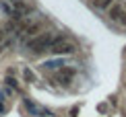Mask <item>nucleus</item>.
<instances>
[{
  "label": "nucleus",
  "mask_w": 126,
  "mask_h": 117,
  "mask_svg": "<svg viewBox=\"0 0 126 117\" xmlns=\"http://www.w3.org/2000/svg\"><path fill=\"white\" fill-rule=\"evenodd\" d=\"M6 84H8V86H10V88H13V90H17V88H19V82H17V80H15V78H13V76H10V74H8V76H6Z\"/></svg>",
  "instance_id": "6e6552de"
},
{
  "label": "nucleus",
  "mask_w": 126,
  "mask_h": 117,
  "mask_svg": "<svg viewBox=\"0 0 126 117\" xmlns=\"http://www.w3.org/2000/svg\"><path fill=\"white\" fill-rule=\"evenodd\" d=\"M62 39H66V37L56 35V33H39V35L31 37V39H27V47L31 51H35V54H44V51H48L54 43H58Z\"/></svg>",
  "instance_id": "f257e3e1"
},
{
  "label": "nucleus",
  "mask_w": 126,
  "mask_h": 117,
  "mask_svg": "<svg viewBox=\"0 0 126 117\" xmlns=\"http://www.w3.org/2000/svg\"><path fill=\"white\" fill-rule=\"evenodd\" d=\"M108 17L114 21V23H118L120 27H126V12H124V6L118 2H114L112 6L108 8Z\"/></svg>",
  "instance_id": "7ed1b4c3"
},
{
  "label": "nucleus",
  "mask_w": 126,
  "mask_h": 117,
  "mask_svg": "<svg viewBox=\"0 0 126 117\" xmlns=\"http://www.w3.org/2000/svg\"><path fill=\"white\" fill-rule=\"evenodd\" d=\"M93 2H95L97 8H110L114 4V0H93Z\"/></svg>",
  "instance_id": "423d86ee"
},
{
  "label": "nucleus",
  "mask_w": 126,
  "mask_h": 117,
  "mask_svg": "<svg viewBox=\"0 0 126 117\" xmlns=\"http://www.w3.org/2000/svg\"><path fill=\"white\" fill-rule=\"evenodd\" d=\"M23 76H25V80H27V82H35V74L31 72L29 68H25V70H23Z\"/></svg>",
  "instance_id": "0eeeda50"
},
{
  "label": "nucleus",
  "mask_w": 126,
  "mask_h": 117,
  "mask_svg": "<svg viewBox=\"0 0 126 117\" xmlns=\"http://www.w3.org/2000/svg\"><path fill=\"white\" fill-rule=\"evenodd\" d=\"M62 66H64V62H62V60H48V62L41 64V68H46V70H54V68H56V70H60Z\"/></svg>",
  "instance_id": "39448f33"
},
{
  "label": "nucleus",
  "mask_w": 126,
  "mask_h": 117,
  "mask_svg": "<svg viewBox=\"0 0 126 117\" xmlns=\"http://www.w3.org/2000/svg\"><path fill=\"white\" fill-rule=\"evenodd\" d=\"M48 51H52L54 56H70V54L77 51V45L70 43V41H66V39H62V41H58V43H54Z\"/></svg>",
  "instance_id": "f03ea898"
},
{
  "label": "nucleus",
  "mask_w": 126,
  "mask_h": 117,
  "mask_svg": "<svg viewBox=\"0 0 126 117\" xmlns=\"http://www.w3.org/2000/svg\"><path fill=\"white\" fill-rule=\"evenodd\" d=\"M2 39H4V27H0V43H2Z\"/></svg>",
  "instance_id": "1a4fd4ad"
},
{
  "label": "nucleus",
  "mask_w": 126,
  "mask_h": 117,
  "mask_svg": "<svg viewBox=\"0 0 126 117\" xmlns=\"http://www.w3.org/2000/svg\"><path fill=\"white\" fill-rule=\"evenodd\" d=\"M75 68H68V66H62L58 72L54 74V80L58 82V84H62V86H68V84L72 82V78H75Z\"/></svg>",
  "instance_id": "20e7f679"
}]
</instances>
